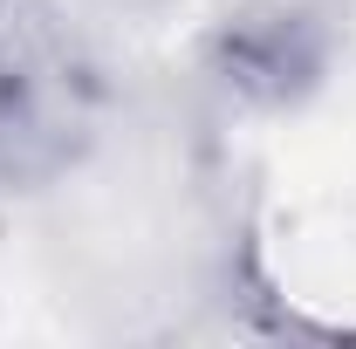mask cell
<instances>
[{
    "instance_id": "cell-1",
    "label": "cell",
    "mask_w": 356,
    "mask_h": 349,
    "mask_svg": "<svg viewBox=\"0 0 356 349\" xmlns=\"http://www.w3.org/2000/svg\"><path fill=\"white\" fill-rule=\"evenodd\" d=\"M206 55H213V76L240 103H261V110L302 103L322 83V62H329L322 28L302 7H288V0H247V7H233L213 28Z\"/></svg>"
}]
</instances>
